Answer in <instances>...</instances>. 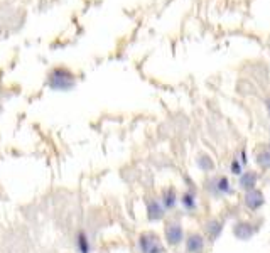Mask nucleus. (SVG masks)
<instances>
[{"label": "nucleus", "mask_w": 270, "mask_h": 253, "mask_svg": "<svg viewBox=\"0 0 270 253\" xmlns=\"http://www.w3.org/2000/svg\"><path fill=\"white\" fill-rule=\"evenodd\" d=\"M76 75L71 68L68 66H54L51 68L48 76H46V86L53 91H59V93H68L71 89H75L76 86Z\"/></svg>", "instance_id": "nucleus-1"}, {"label": "nucleus", "mask_w": 270, "mask_h": 253, "mask_svg": "<svg viewBox=\"0 0 270 253\" xmlns=\"http://www.w3.org/2000/svg\"><path fill=\"white\" fill-rule=\"evenodd\" d=\"M139 247L142 253H162V245H161L159 237H157L156 233H151V231H145V233L140 235Z\"/></svg>", "instance_id": "nucleus-2"}, {"label": "nucleus", "mask_w": 270, "mask_h": 253, "mask_svg": "<svg viewBox=\"0 0 270 253\" xmlns=\"http://www.w3.org/2000/svg\"><path fill=\"white\" fill-rule=\"evenodd\" d=\"M75 247L78 253H91V242H90V237L85 230H80L75 235Z\"/></svg>", "instance_id": "nucleus-3"}, {"label": "nucleus", "mask_w": 270, "mask_h": 253, "mask_svg": "<svg viewBox=\"0 0 270 253\" xmlns=\"http://www.w3.org/2000/svg\"><path fill=\"white\" fill-rule=\"evenodd\" d=\"M166 238L171 245H178L182 240V228L179 225H176V223H169L166 226Z\"/></svg>", "instance_id": "nucleus-4"}, {"label": "nucleus", "mask_w": 270, "mask_h": 253, "mask_svg": "<svg viewBox=\"0 0 270 253\" xmlns=\"http://www.w3.org/2000/svg\"><path fill=\"white\" fill-rule=\"evenodd\" d=\"M147 216H149V220H152V221L161 220V218H162V208H161V204L157 203V201H152V203H149Z\"/></svg>", "instance_id": "nucleus-5"}, {"label": "nucleus", "mask_w": 270, "mask_h": 253, "mask_svg": "<svg viewBox=\"0 0 270 253\" xmlns=\"http://www.w3.org/2000/svg\"><path fill=\"white\" fill-rule=\"evenodd\" d=\"M187 250L189 252H194V253H199L201 250H203V240H201V237H191L189 240H187Z\"/></svg>", "instance_id": "nucleus-6"}]
</instances>
